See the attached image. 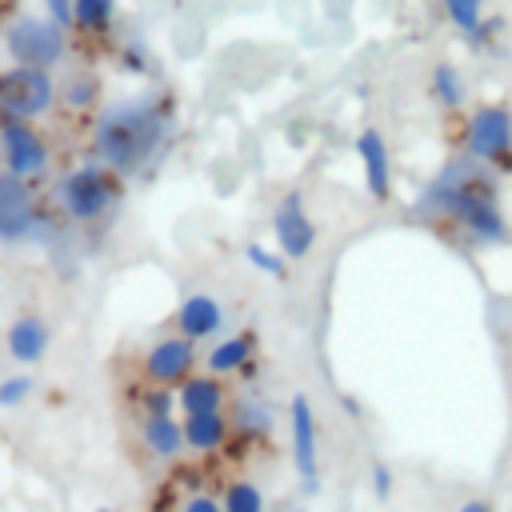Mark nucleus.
<instances>
[{
    "instance_id": "11",
    "label": "nucleus",
    "mask_w": 512,
    "mask_h": 512,
    "mask_svg": "<svg viewBox=\"0 0 512 512\" xmlns=\"http://www.w3.org/2000/svg\"><path fill=\"white\" fill-rule=\"evenodd\" d=\"M200 364V352L192 340H184L180 332H168L160 340H152L140 356V376L144 384H160V388H180Z\"/></svg>"
},
{
    "instance_id": "32",
    "label": "nucleus",
    "mask_w": 512,
    "mask_h": 512,
    "mask_svg": "<svg viewBox=\"0 0 512 512\" xmlns=\"http://www.w3.org/2000/svg\"><path fill=\"white\" fill-rule=\"evenodd\" d=\"M452 512H492V504H488V500H464V504L452 508Z\"/></svg>"
},
{
    "instance_id": "34",
    "label": "nucleus",
    "mask_w": 512,
    "mask_h": 512,
    "mask_svg": "<svg viewBox=\"0 0 512 512\" xmlns=\"http://www.w3.org/2000/svg\"><path fill=\"white\" fill-rule=\"evenodd\" d=\"M284 512H300V508H284Z\"/></svg>"
},
{
    "instance_id": "31",
    "label": "nucleus",
    "mask_w": 512,
    "mask_h": 512,
    "mask_svg": "<svg viewBox=\"0 0 512 512\" xmlns=\"http://www.w3.org/2000/svg\"><path fill=\"white\" fill-rule=\"evenodd\" d=\"M176 512H224V504H220V496H212V492H188Z\"/></svg>"
},
{
    "instance_id": "9",
    "label": "nucleus",
    "mask_w": 512,
    "mask_h": 512,
    "mask_svg": "<svg viewBox=\"0 0 512 512\" xmlns=\"http://www.w3.org/2000/svg\"><path fill=\"white\" fill-rule=\"evenodd\" d=\"M288 456L304 492H320V420L304 392L288 400Z\"/></svg>"
},
{
    "instance_id": "5",
    "label": "nucleus",
    "mask_w": 512,
    "mask_h": 512,
    "mask_svg": "<svg viewBox=\"0 0 512 512\" xmlns=\"http://www.w3.org/2000/svg\"><path fill=\"white\" fill-rule=\"evenodd\" d=\"M4 56L8 64H28V68H60L68 56V32L56 28L40 12H20L4 28Z\"/></svg>"
},
{
    "instance_id": "4",
    "label": "nucleus",
    "mask_w": 512,
    "mask_h": 512,
    "mask_svg": "<svg viewBox=\"0 0 512 512\" xmlns=\"http://www.w3.org/2000/svg\"><path fill=\"white\" fill-rule=\"evenodd\" d=\"M56 240V220L40 204L36 184L0 168V244H48Z\"/></svg>"
},
{
    "instance_id": "35",
    "label": "nucleus",
    "mask_w": 512,
    "mask_h": 512,
    "mask_svg": "<svg viewBox=\"0 0 512 512\" xmlns=\"http://www.w3.org/2000/svg\"><path fill=\"white\" fill-rule=\"evenodd\" d=\"M96 512H112V508H96Z\"/></svg>"
},
{
    "instance_id": "19",
    "label": "nucleus",
    "mask_w": 512,
    "mask_h": 512,
    "mask_svg": "<svg viewBox=\"0 0 512 512\" xmlns=\"http://www.w3.org/2000/svg\"><path fill=\"white\" fill-rule=\"evenodd\" d=\"M228 424H232V436L264 440V436H272L276 416H272V408H268L264 400H256V396H240V400H232V408H228Z\"/></svg>"
},
{
    "instance_id": "1",
    "label": "nucleus",
    "mask_w": 512,
    "mask_h": 512,
    "mask_svg": "<svg viewBox=\"0 0 512 512\" xmlns=\"http://www.w3.org/2000/svg\"><path fill=\"white\" fill-rule=\"evenodd\" d=\"M176 128H180V112L172 92H136L100 104V112L92 116L88 148L92 160L112 168L120 180H136L148 176L168 156V148L176 144Z\"/></svg>"
},
{
    "instance_id": "7",
    "label": "nucleus",
    "mask_w": 512,
    "mask_h": 512,
    "mask_svg": "<svg viewBox=\"0 0 512 512\" xmlns=\"http://www.w3.org/2000/svg\"><path fill=\"white\" fill-rule=\"evenodd\" d=\"M464 156L488 164L492 172H512V108L508 104H476L460 132Z\"/></svg>"
},
{
    "instance_id": "30",
    "label": "nucleus",
    "mask_w": 512,
    "mask_h": 512,
    "mask_svg": "<svg viewBox=\"0 0 512 512\" xmlns=\"http://www.w3.org/2000/svg\"><path fill=\"white\" fill-rule=\"evenodd\" d=\"M40 16H48L56 28H64V32H72L76 28V20H72V0H40Z\"/></svg>"
},
{
    "instance_id": "26",
    "label": "nucleus",
    "mask_w": 512,
    "mask_h": 512,
    "mask_svg": "<svg viewBox=\"0 0 512 512\" xmlns=\"http://www.w3.org/2000/svg\"><path fill=\"white\" fill-rule=\"evenodd\" d=\"M172 412H176V388L144 384V392H140V416H172Z\"/></svg>"
},
{
    "instance_id": "10",
    "label": "nucleus",
    "mask_w": 512,
    "mask_h": 512,
    "mask_svg": "<svg viewBox=\"0 0 512 512\" xmlns=\"http://www.w3.org/2000/svg\"><path fill=\"white\" fill-rule=\"evenodd\" d=\"M316 236H320V228H316L304 196L296 188H288L272 208V244H276V252L284 260H304V256H312Z\"/></svg>"
},
{
    "instance_id": "33",
    "label": "nucleus",
    "mask_w": 512,
    "mask_h": 512,
    "mask_svg": "<svg viewBox=\"0 0 512 512\" xmlns=\"http://www.w3.org/2000/svg\"><path fill=\"white\" fill-rule=\"evenodd\" d=\"M344 412H352V416H360V404H356L352 396H344Z\"/></svg>"
},
{
    "instance_id": "16",
    "label": "nucleus",
    "mask_w": 512,
    "mask_h": 512,
    "mask_svg": "<svg viewBox=\"0 0 512 512\" xmlns=\"http://www.w3.org/2000/svg\"><path fill=\"white\" fill-rule=\"evenodd\" d=\"M176 412L180 416H200V412H228V388L212 372H192L176 388Z\"/></svg>"
},
{
    "instance_id": "14",
    "label": "nucleus",
    "mask_w": 512,
    "mask_h": 512,
    "mask_svg": "<svg viewBox=\"0 0 512 512\" xmlns=\"http://www.w3.org/2000/svg\"><path fill=\"white\" fill-rule=\"evenodd\" d=\"M256 352H260V336H256L252 328L216 336L212 348L204 352V372H212V376H220V380H228V376H252Z\"/></svg>"
},
{
    "instance_id": "13",
    "label": "nucleus",
    "mask_w": 512,
    "mask_h": 512,
    "mask_svg": "<svg viewBox=\"0 0 512 512\" xmlns=\"http://www.w3.org/2000/svg\"><path fill=\"white\" fill-rule=\"evenodd\" d=\"M224 320H228V312H224V304H220L212 292H188V296L176 304V312H172V328H176L184 340H192V344L216 340V336L224 332Z\"/></svg>"
},
{
    "instance_id": "27",
    "label": "nucleus",
    "mask_w": 512,
    "mask_h": 512,
    "mask_svg": "<svg viewBox=\"0 0 512 512\" xmlns=\"http://www.w3.org/2000/svg\"><path fill=\"white\" fill-rule=\"evenodd\" d=\"M32 392H36V380L28 372H12L0 380V408H20V404H28Z\"/></svg>"
},
{
    "instance_id": "8",
    "label": "nucleus",
    "mask_w": 512,
    "mask_h": 512,
    "mask_svg": "<svg viewBox=\"0 0 512 512\" xmlns=\"http://www.w3.org/2000/svg\"><path fill=\"white\" fill-rule=\"evenodd\" d=\"M0 168L36 184L52 168L48 136L32 120H0Z\"/></svg>"
},
{
    "instance_id": "28",
    "label": "nucleus",
    "mask_w": 512,
    "mask_h": 512,
    "mask_svg": "<svg viewBox=\"0 0 512 512\" xmlns=\"http://www.w3.org/2000/svg\"><path fill=\"white\" fill-rule=\"evenodd\" d=\"M116 60H120V72H128V76H148V68H152V56L140 40H128Z\"/></svg>"
},
{
    "instance_id": "17",
    "label": "nucleus",
    "mask_w": 512,
    "mask_h": 512,
    "mask_svg": "<svg viewBox=\"0 0 512 512\" xmlns=\"http://www.w3.org/2000/svg\"><path fill=\"white\" fill-rule=\"evenodd\" d=\"M184 420V448L196 456H216L232 440L228 412H200V416H180Z\"/></svg>"
},
{
    "instance_id": "6",
    "label": "nucleus",
    "mask_w": 512,
    "mask_h": 512,
    "mask_svg": "<svg viewBox=\"0 0 512 512\" xmlns=\"http://www.w3.org/2000/svg\"><path fill=\"white\" fill-rule=\"evenodd\" d=\"M60 104V84L48 68H0V120H40Z\"/></svg>"
},
{
    "instance_id": "15",
    "label": "nucleus",
    "mask_w": 512,
    "mask_h": 512,
    "mask_svg": "<svg viewBox=\"0 0 512 512\" xmlns=\"http://www.w3.org/2000/svg\"><path fill=\"white\" fill-rule=\"evenodd\" d=\"M48 348H52V328H48V320L36 316V312H20V316L4 328V352H8V360H16L20 368L40 364V360L48 356Z\"/></svg>"
},
{
    "instance_id": "20",
    "label": "nucleus",
    "mask_w": 512,
    "mask_h": 512,
    "mask_svg": "<svg viewBox=\"0 0 512 512\" xmlns=\"http://www.w3.org/2000/svg\"><path fill=\"white\" fill-rule=\"evenodd\" d=\"M100 100H104V84L92 72H76V76H68L60 84V104L68 112H76V116L80 112H100Z\"/></svg>"
},
{
    "instance_id": "22",
    "label": "nucleus",
    "mask_w": 512,
    "mask_h": 512,
    "mask_svg": "<svg viewBox=\"0 0 512 512\" xmlns=\"http://www.w3.org/2000/svg\"><path fill=\"white\" fill-rule=\"evenodd\" d=\"M72 20H76L72 32L104 36L116 24V0H72Z\"/></svg>"
},
{
    "instance_id": "3",
    "label": "nucleus",
    "mask_w": 512,
    "mask_h": 512,
    "mask_svg": "<svg viewBox=\"0 0 512 512\" xmlns=\"http://www.w3.org/2000/svg\"><path fill=\"white\" fill-rule=\"evenodd\" d=\"M124 200V180L104 168L100 160H84L68 172L56 176L52 184V204L56 212L68 220V224H80V228H92L100 220H108Z\"/></svg>"
},
{
    "instance_id": "23",
    "label": "nucleus",
    "mask_w": 512,
    "mask_h": 512,
    "mask_svg": "<svg viewBox=\"0 0 512 512\" xmlns=\"http://www.w3.org/2000/svg\"><path fill=\"white\" fill-rule=\"evenodd\" d=\"M220 504L224 512H268V496L256 480L248 476H236V480H224L220 488Z\"/></svg>"
},
{
    "instance_id": "24",
    "label": "nucleus",
    "mask_w": 512,
    "mask_h": 512,
    "mask_svg": "<svg viewBox=\"0 0 512 512\" xmlns=\"http://www.w3.org/2000/svg\"><path fill=\"white\" fill-rule=\"evenodd\" d=\"M484 4H488V0H440L444 20H448L456 32H464V36H472V32L484 24Z\"/></svg>"
},
{
    "instance_id": "18",
    "label": "nucleus",
    "mask_w": 512,
    "mask_h": 512,
    "mask_svg": "<svg viewBox=\"0 0 512 512\" xmlns=\"http://www.w3.org/2000/svg\"><path fill=\"white\" fill-rule=\"evenodd\" d=\"M140 444L148 448V456L172 464L180 460L188 448H184V420L172 412V416H140Z\"/></svg>"
},
{
    "instance_id": "12",
    "label": "nucleus",
    "mask_w": 512,
    "mask_h": 512,
    "mask_svg": "<svg viewBox=\"0 0 512 512\" xmlns=\"http://www.w3.org/2000/svg\"><path fill=\"white\" fill-rule=\"evenodd\" d=\"M356 148V160H360V172H364V188L376 204H388L392 200V148L384 140L380 128H360V136L352 140Z\"/></svg>"
},
{
    "instance_id": "2",
    "label": "nucleus",
    "mask_w": 512,
    "mask_h": 512,
    "mask_svg": "<svg viewBox=\"0 0 512 512\" xmlns=\"http://www.w3.org/2000/svg\"><path fill=\"white\" fill-rule=\"evenodd\" d=\"M412 216L428 220V224L456 228L472 248H496V244L512 240L508 216L500 208L496 172L488 164H476L464 152L440 164V172L416 196Z\"/></svg>"
},
{
    "instance_id": "29",
    "label": "nucleus",
    "mask_w": 512,
    "mask_h": 512,
    "mask_svg": "<svg viewBox=\"0 0 512 512\" xmlns=\"http://www.w3.org/2000/svg\"><path fill=\"white\" fill-rule=\"evenodd\" d=\"M368 480H372V496H376V500H388V496L396 492V472H392L384 460H372Z\"/></svg>"
},
{
    "instance_id": "21",
    "label": "nucleus",
    "mask_w": 512,
    "mask_h": 512,
    "mask_svg": "<svg viewBox=\"0 0 512 512\" xmlns=\"http://www.w3.org/2000/svg\"><path fill=\"white\" fill-rule=\"evenodd\" d=\"M428 92H432V100H436L444 112H460V108H464V96H468L460 68L448 64V60H440V64L432 68V76H428Z\"/></svg>"
},
{
    "instance_id": "25",
    "label": "nucleus",
    "mask_w": 512,
    "mask_h": 512,
    "mask_svg": "<svg viewBox=\"0 0 512 512\" xmlns=\"http://www.w3.org/2000/svg\"><path fill=\"white\" fill-rule=\"evenodd\" d=\"M244 260L256 268V272H264V276H272V280H284L288 276V260L276 252V248H268V244H244Z\"/></svg>"
}]
</instances>
